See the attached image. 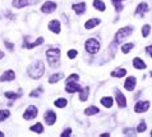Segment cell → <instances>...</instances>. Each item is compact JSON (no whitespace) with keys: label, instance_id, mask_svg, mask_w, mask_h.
<instances>
[{"label":"cell","instance_id":"6da1fadb","mask_svg":"<svg viewBox=\"0 0 152 137\" xmlns=\"http://www.w3.org/2000/svg\"><path fill=\"white\" fill-rule=\"evenodd\" d=\"M45 72V67H44V63L41 60H36L33 64L28 67V76L33 80H39L42 77Z\"/></svg>","mask_w":152,"mask_h":137},{"label":"cell","instance_id":"7a4b0ae2","mask_svg":"<svg viewBox=\"0 0 152 137\" xmlns=\"http://www.w3.org/2000/svg\"><path fill=\"white\" fill-rule=\"evenodd\" d=\"M46 58H48V63L50 64V67L56 68L60 66V49L53 48L46 51Z\"/></svg>","mask_w":152,"mask_h":137},{"label":"cell","instance_id":"3957f363","mask_svg":"<svg viewBox=\"0 0 152 137\" xmlns=\"http://www.w3.org/2000/svg\"><path fill=\"white\" fill-rule=\"evenodd\" d=\"M133 31H134L133 26H126V27L120 28L119 31L116 32V35H115V41L116 42H121L123 40H125L126 37H129L130 35H132Z\"/></svg>","mask_w":152,"mask_h":137},{"label":"cell","instance_id":"277c9868","mask_svg":"<svg viewBox=\"0 0 152 137\" xmlns=\"http://www.w3.org/2000/svg\"><path fill=\"white\" fill-rule=\"evenodd\" d=\"M84 48H86V50L90 54H96V53H99V50H100V42L97 41L96 38H88L86 41Z\"/></svg>","mask_w":152,"mask_h":137},{"label":"cell","instance_id":"5b68a950","mask_svg":"<svg viewBox=\"0 0 152 137\" xmlns=\"http://www.w3.org/2000/svg\"><path fill=\"white\" fill-rule=\"evenodd\" d=\"M37 117V108L36 106H28V108L26 109V112L23 113V118L26 119V121H29V119H33Z\"/></svg>","mask_w":152,"mask_h":137},{"label":"cell","instance_id":"8992f818","mask_svg":"<svg viewBox=\"0 0 152 137\" xmlns=\"http://www.w3.org/2000/svg\"><path fill=\"white\" fill-rule=\"evenodd\" d=\"M150 108V102L148 101H138L136 106H134V112L136 113H145Z\"/></svg>","mask_w":152,"mask_h":137},{"label":"cell","instance_id":"52a82bcc","mask_svg":"<svg viewBox=\"0 0 152 137\" xmlns=\"http://www.w3.org/2000/svg\"><path fill=\"white\" fill-rule=\"evenodd\" d=\"M55 9H56V4L54 3V1H46L44 5L41 7V12L42 13H46V14H49V13H53Z\"/></svg>","mask_w":152,"mask_h":137},{"label":"cell","instance_id":"ba28073f","mask_svg":"<svg viewBox=\"0 0 152 137\" xmlns=\"http://www.w3.org/2000/svg\"><path fill=\"white\" fill-rule=\"evenodd\" d=\"M15 78V73L14 71H5L3 73V76H0V82H10Z\"/></svg>","mask_w":152,"mask_h":137},{"label":"cell","instance_id":"9c48e42d","mask_svg":"<svg viewBox=\"0 0 152 137\" xmlns=\"http://www.w3.org/2000/svg\"><path fill=\"white\" fill-rule=\"evenodd\" d=\"M82 90V86H79L75 82H66V86H65V91L69 92V94H73V92H79Z\"/></svg>","mask_w":152,"mask_h":137},{"label":"cell","instance_id":"30bf717a","mask_svg":"<svg viewBox=\"0 0 152 137\" xmlns=\"http://www.w3.org/2000/svg\"><path fill=\"white\" fill-rule=\"evenodd\" d=\"M136 83H137L136 77H128L124 82V87H125V90H128V91H133L134 87H136Z\"/></svg>","mask_w":152,"mask_h":137},{"label":"cell","instance_id":"8fae6325","mask_svg":"<svg viewBox=\"0 0 152 137\" xmlns=\"http://www.w3.org/2000/svg\"><path fill=\"white\" fill-rule=\"evenodd\" d=\"M42 42H44V37H37L36 38V41H33V42H28L26 38H24V48L26 49H33V48H36V46H39L41 45Z\"/></svg>","mask_w":152,"mask_h":137},{"label":"cell","instance_id":"7c38bea8","mask_svg":"<svg viewBox=\"0 0 152 137\" xmlns=\"http://www.w3.org/2000/svg\"><path fill=\"white\" fill-rule=\"evenodd\" d=\"M45 121L49 126H53L54 123L56 122V114L53 112V110H48L45 114Z\"/></svg>","mask_w":152,"mask_h":137},{"label":"cell","instance_id":"4fadbf2b","mask_svg":"<svg viewBox=\"0 0 152 137\" xmlns=\"http://www.w3.org/2000/svg\"><path fill=\"white\" fill-rule=\"evenodd\" d=\"M115 94H116V101H118V105H119L120 108H125V106H126V99H125V96L119 91V90H116Z\"/></svg>","mask_w":152,"mask_h":137},{"label":"cell","instance_id":"5bb4252c","mask_svg":"<svg viewBox=\"0 0 152 137\" xmlns=\"http://www.w3.org/2000/svg\"><path fill=\"white\" fill-rule=\"evenodd\" d=\"M49 29L53 31L54 33H60V22L56 19L51 21V22L49 23Z\"/></svg>","mask_w":152,"mask_h":137},{"label":"cell","instance_id":"9a60e30c","mask_svg":"<svg viewBox=\"0 0 152 137\" xmlns=\"http://www.w3.org/2000/svg\"><path fill=\"white\" fill-rule=\"evenodd\" d=\"M72 9H73L77 14H82V13L86 12V3H78V4H73L72 5Z\"/></svg>","mask_w":152,"mask_h":137},{"label":"cell","instance_id":"2e32d148","mask_svg":"<svg viewBox=\"0 0 152 137\" xmlns=\"http://www.w3.org/2000/svg\"><path fill=\"white\" fill-rule=\"evenodd\" d=\"M147 10H148V4L147 3H139L137 9H136V14L137 15H142V14H145Z\"/></svg>","mask_w":152,"mask_h":137},{"label":"cell","instance_id":"e0dca14e","mask_svg":"<svg viewBox=\"0 0 152 137\" xmlns=\"http://www.w3.org/2000/svg\"><path fill=\"white\" fill-rule=\"evenodd\" d=\"M125 74H126V69H124V68H116V69H114L111 72V76L115 77V78H121Z\"/></svg>","mask_w":152,"mask_h":137},{"label":"cell","instance_id":"ac0fdd59","mask_svg":"<svg viewBox=\"0 0 152 137\" xmlns=\"http://www.w3.org/2000/svg\"><path fill=\"white\" fill-rule=\"evenodd\" d=\"M133 66H134V68H136V69H145V68L147 67L146 63L143 62L141 58H134V59H133Z\"/></svg>","mask_w":152,"mask_h":137},{"label":"cell","instance_id":"d6986e66","mask_svg":"<svg viewBox=\"0 0 152 137\" xmlns=\"http://www.w3.org/2000/svg\"><path fill=\"white\" fill-rule=\"evenodd\" d=\"M88 95H90V87H83L81 91H79V100L86 101L88 99Z\"/></svg>","mask_w":152,"mask_h":137},{"label":"cell","instance_id":"ffe728a7","mask_svg":"<svg viewBox=\"0 0 152 137\" xmlns=\"http://www.w3.org/2000/svg\"><path fill=\"white\" fill-rule=\"evenodd\" d=\"M97 24H100V19L94 18V19H90V21H87V22L84 23V28H86V29H91V28L96 27Z\"/></svg>","mask_w":152,"mask_h":137},{"label":"cell","instance_id":"44dd1931","mask_svg":"<svg viewBox=\"0 0 152 137\" xmlns=\"http://www.w3.org/2000/svg\"><path fill=\"white\" fill-rule=\"evenodd\" d=\"M101 104H102L105 108H111L113 104H114V100H113V97L110 96H105L101 99Z\"/></svg>","mask_w":152,"mask_h":137},{"label":"cell","instance_id":"7402d4cb","mask_svg":"<svg viewBox=\"0 0 152 137\" xmlns=\"http://www.w3.org/2000/svg\"><path fill=\"white\" fill-rule=\"evenodd\" d=\"M94 7L100 12H105V9H106V5L102 0H94Z\"/></svg>","mask_w":152,"mask_h":137},{"label":"cell","instance_id":"603a6c76","mask_svg":"<svg viewBox=\"0 0 152 137\" xmlns=\"http://www.w3.org/2000/svg\"><path fill=\"white\" fill-rule=\"evenodd\" d=\"M12 4L14 8H24L28 5V0H13Z\"/></svg>","mask_w":152,"mask_h":137},{"label":"cell","instance_id":"cb8c5ba5","mask_svg":"<svg viewBox=\"0 0 152 137\" xmlns=\"http://www.w3.org/2000/svg\"><path fill=\"white\" fill-rule=\"evenodd\" d=\"M99 112H100L99 108H97V106H94V105H92V106H88V108L84 110V114H86V115H94V114H97Z\"/></svg>","mask_w":152,"mask_h":137},{"label":"cell","instance_id":"d4e9b609","mask_svg":"<svg viewBox=\"0 0 152 137\" xmlns=\"http://www.w3.org/2000/svg\"><path fill=\"white\" fill-rule=\"evenodd\" d=\"M63 73H55V74H53L51 77L49 78V83H56V82H59L61 78H63Z\"/></svg>","mask_w":152,"mask_h":137},{"label":"cell","instance_id":"484cf974","mask_svg":"<svg viewBox=\"0 0 152 137\" xmlns=\"http://www.w3.org/2000/svg\"><path fill=\"white\" fill-rule=\"evenodd\" d=\"M29 130L32 132H36V133H42V132H44V126H42L41 123H36V124H33Z\"/></svg>","mask_w":152,"mask_h":137},{"label":"cell","instance_id":"4316f807","mask_svg":"<svg viewBox=\"0 0 152 137\" xmlns=\"http://www.w3.org/2000/svg\"><path fill=\"white\" fill-rule=\"evenodd\" d=\"M54 104H55V106H58V108H65L66 104H68V101H66L65 99H63V97H60V99L55 100Z\"/></svg>","mask_w":152,"mask_h":137},{"label":"cell","instance_id":"83f0119b","mask_svg":"<svg viewBox=\"0 0 152 137\" xmlns=\"http://www.w3.org/2000/svg\"><path fill=\"white\" fill-rule=\"evenodd\" d=\"M133 48H134V44H132V42H128V44H124L123 46H121V51H123L124 54H128Z\"/></svg>","mask_w":152,"mask_h":137},{"label":"cell","instance_id":"f1b7e54d","mask_svg":"<svg viewBox=\"0 0 152 137\" xmlns=\"http://www.w3.org/2000/svg\"><path fill=\"white\" fill-rule=\"evenodd\" d=\"M8 117H10V112L8 109H3V110H0V122H3V121H5V119Z\"/></svg>","mask_w":152,"mask_h":137},{"label":"cell","instance_id":"f546056e","mask_svg":"<svg viewBox=\"0 0 152 137\" xmlns=\"http://www.w3.org/2000/svg\"><path fill=\"white\" fill-rule=\"evenodd\" d=\"M5 95V97H8V99H12V100H14V99H18V97H20V95H22V92H5L4 94Z\"/></svg>","mask_w":152,"mask_h":137},{"label":"cell","instance_id":"4dcf8cb0","mask_svg":"<svg viewBox=\"0 0 152 137\" xmlns=\"http://www.w3.org/2000/svg\"><path fill=\"white\" fill-rule=\"evenodd\" d=\"M111 1H113V4H114V7H115L116 12L123 10V4H121V1H123V0H111Z\"/></svg>","mask_w":152,"mask_h":137},{"label":"cell","instance_id":"1f68e13d","mask_svg":"<svg viewBox=\"0 0 152 137\" xmlns=\"http://www.w3.org/2000/svg\"><path fill=\"white\" fill-rule=\"evenodd\" d=\"M150 31H151V26L150 24H145L142 27V36L143 37H147L150 35Z\"/></svg>","mask_w":152,"mask_h":137},{"label":"cell","instance_id":"d6a6232c","mask_svg":"<svg viewBox=\"0 0 152 137\" xmlns=\"http://www.w3.org/2000/svg\"><path fill=\"white\" fill-rule=\"evenodd\" d=\"M41 92H42V88L39 87L37 90H35V91H31L29 92V96H32V97H39L41 95Z\"/></svg>","mask_w":152,"mask_h":137},{"label":"cell","instance_id":"836d02e7","mask_svg":"<svg viewBox=\"0 0 152 137\" xmlns=\"http://www.w3.org/2000/svg\"><path fill=\"white\" fill-rule=\"evenodd\" d=\"M145 131H146V123L141 122L139 123V126H138V128H137V132L138 133H142V132H145Z\"/></svg>","mask_w":152,"mask_h":137},{"label":"cell","instance_id":"e575fe53","mask_svg":"<svg viewBox=\"0 0 152 137\" xmlns=\"http://www.w3.org/2000/svg\"><path fill=\"white\" fill-rule=\"evenodd\" d=\"M79 80V76L78 74H70V77H68V80H66V82H75V81Z\"/></svg>","mask_w":152,"mask_h":137},{"label":"cell","instance_id":"d590c367","mask_svg":"<svg viewBox=\"0 0 152 137\" xmlns=\"http://www.w3.org/2000/svg\"><path fill=\"white\" fill-rule=\"evenodd\" d=\"M77 54H78L77 50H69L68 51V58L69 59H74L75 57H77Z\"/></svg>","mask_w":152,"mask_h":137},{"label":"cell","instance_id":"8d00e7d4","mask_svg":"<svg viewBox=\"0 0 152 137\" xmlns=\"http://www.w3.org/2000/svg\"><path fill=\"white\" fill-rule=\"evenodd\" d=\"M146 53L150 55V57L152 58V45H150V46H147L146 48Z\"/></svg>","mask_w":152,"mask_h":137},{"label":"cell","instance_id":"74e56055","mask_svg":"<svg viewBox=\"0 0 152 137\" xmlns=\"http://www.w3.org/2000/svg\"><path fill=\"white\" fill-rule=\"evenodd\" d=\"M5 46L9 50H13L14 49V46H13V44H12V42H9V41H5Z\"/></svg>","mask_w":152,"mask_h":137},{"label":"cell","instance_id":"f35d334b","mask_svg":"<svg viewBox=\"0 0 152 137\" xmlns=\"http://www.w3.org/2000/svg\"><path fill=\"white\" fill-rule=\"evenodd\" d=\"M70 133H72V130H70V128H66V130L61 133V136H68V135H70Z\"/></svg>","mask_w":152,"mask_h":137},{"label":"cell","instance_id":"ab89813d","mask_svg":"<svg viewBox=\"0 0 152 137\" xmlns=\"http://www.w3.org/2000/svg\"><path fill=\"white\" fill-rule=\"evenodd\" d=\"M3 57H4V53L3 51H0V59H3Z\"/></svg>","mask_w":152,"mask_h":137},{"label":"cell","instance_id":"60d3db41","mask_svg":"<svg viewBox=\"0 0 152 137\" xmlns=\"http://www.w3.org/2000/svg\"><path fill=\"white\" fill-rule=\"evenodd\" d=\"M3 136H4V133H3L1 131H0V137H3Z\"/></svg>","mask_w":152,"mask_h":137},{"label":"cell","instance_id":"b9f144b4","mask_svg":"<svg viewBox=\"0 0 152 137\" xmlns=\"http://www.w3.org/2000/svg\"><path fill=\"white\" fill-rule=\"evenodd\" d=\"M150 76H151V77H152V72H151V73H150Z\"/></svg>","mask_w":152,"mask_h":137},{"label":"cell","instance_id":"7bdbcfd3","mask_svg":"<svg viewBox=\"0 0 152 137\" xmlns=\"http://www.w3.org/2000/svg\"><path fill=\"white\" fill-rule=\"evenodd\" d=\"M151 136H152V131H151Z\"/></svg>","mask_w":152,"mask_h":137}]
</instances>
